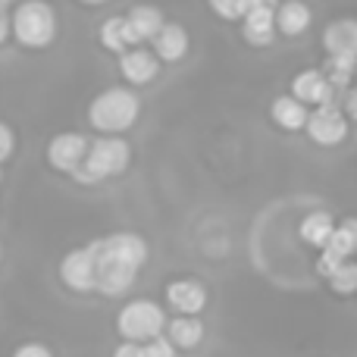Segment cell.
Here are the masks:
<instances>
[{
  "label": "cell",
  "mask_w": 357,
  "mask_h": 357,
  "mask_svg": "<svg viewBox=\"0 0 357 357\" xmlns=\"http://www.w3.org/2000/svg\"><path fill=\"white\" fill-rule=\"evenodd\" d=\"M60 279L73 291H98V257L94 248H75L60 260Z\"/></svg>",
  "instance_id": "cell-5"
},
{
  "label": "cell",
  "mask_w": 357,
  "mask_h": 357,
  "mask_svg": "<svg viewBox=\"0 0 357 357\" xmlns=\"http://www.w3.org/2000/svg\"><path fill=\"white\" fill-rule=\"evenodd\" d=\"M276 6L279 3H260L241 19V35H245L248 44L254 47H266L276 38Z\"/></svg>",
  "instance_id": "cell-11"
},
{
  "label": "cell",
  "mask_w": 357,
  "mask_h": 357,
  "mask_svg": "<svg viewBox=\"0 0 357 357\" xmlns=\"http://www.w3.org/2000/svg\"><path fill=\"white\" fill-rule=\"evenodd\" d=\"M210 10L222 19H245L254 6L260 3H276V0H207Z\"/></svg>",
  "instance_id": "cell-24"
},
{
  "label": "cell",
  "mask_w": 357,
  "mask_h": 357,
  "mask_svg": "<svg viewBox=\"0 0 357 357\" xmlns=\"http://www.w3.org/2000/svg\"><path fill=\"white\" fill-rule=\"evenodd\" d=\"M88 144L91 142L85 135H79V132H60L47 144V163L54 169H60V173L75 176L88 157Z\"/></svg>",
  "instance_id": "cell-6"
},
{
  "label": "cell",
  "mask_w": 357,
  "mask_h": 357,
  "mask_svg": "<svg viewBox=\"0 0 357 357\" xmlns=\"http://www.w3.org/2000/svg\"><path fill=\"white\" fill-rule=\"evenodd\" d=\"M100 44H104L107 50L123 56V54H129L132 47H138V38H135V31H132V25L126 16H110L104 25H100Z\"/></svg>",
  "instance_id": "cell-17"
},
{
  "label": "cell",
  "mask_w": 357,
  "mask_h": 357,
  "mask_svg": "<svg viewBox=\"0 0 357 357\" xmlns=\"http://www.w3.org/2000/svg\"><path fill=\"white\" fill-rule=\"evenodd\" d=\"M132 160V151L126 144V138L119 135H104V138H94L88 144V157L82 163V169L75 173L79 182H104V178H116L129 169Z\"/></svg>",
  "instance_id": "cell-2"
},
{
  "label": "cell",
  "mask_w": 357,
  "mask_h": 357,
  "mask_svg": "<svg viewBox=\"0 0 357 357\" xmlns=\"http://www.w3.org/2000/svg\"><path fill=\"white\" fill-rule=\"evenodd\" d=\"M329 285H333V291H339V295H354L357 291V264H342L339 270L329 276Z\"/></svg>",
  "instance_id": "cell-25"
},
{
  "label": "cell",
  "mask_w": 357,
  "mask_h": 357,
  "mask_svg": "<svg viewBox=\"0 0 357 357\" xmlns=\"http://www.w3.org/2000/svg\"><path fill=\"white\" fill-rule=\"evenodd\" d=\"M167 301L178 317H197L207 307V289L197 279H176L167 285Z\"/></svg>",
  "instance_id": "cell-12"
},
{
  "label": "cell",
  "mask_w": 357,
  "mask_h": 357,
  "mask_svg": "<svg viewBox=\"0 0 357 357\" xmlns=\"http://www.w3.org/2000/svg\"><path fill=\"white\" fill-rule=\"evenodd\" d=\"M113 357H144L142 345H135V342H123V345L113 351Z\"/></svg>",
  "instance_id": "cell-29"
},
{
  "label": "cell",
  "mask_w": 357,
  "mask_h": 357,
  "mask_svg": "<svg viewBox=\"0 0 357 357\" xmlns=\"http://www.w3.org/2000/svg\"><path fill=\"white\" fill-rule=\"evenodd\" d=\"M333 235H335V222H333V216H329L326 210H317V213L304 216L301 238L307 241V245H314V248H320V251H323V248L333 241Z\"/></svg>",
  "instance_id": "cell-21"
},
{
  "label": "cell",
  "mask_w": 357,
  "mask_h": 357,
  "mask_svg": "<svg viewBox=\"0 0 357 357\" xmlns=\"http://www.w3.org/2000/svg\"><path fill=\"white\" fill-rule=\"evenodd\" d=\"M94 248V241H91ZM94 257H98V291L100 295H126V291L135 285V276L138 270L129 264H119V260H107L98 254V248H94Z\"/></svg>",
  "instance_id": "cell-10"
},
{
  "label": "cell",
  "mask_w": 357,
  "mask_h": 357,
  "mask_svg": "<svg viewBox=\"0 0 357 357\" xmlns=\"http://www.w3.org/2000/svg\"><path fill=\"white\" fill-rule=\"evenodd\" d=\"M0 178H3V173H0Z\"/></svg>",
  "instance_id": "cell-34"
},
{
  "label": "cell",
  "mask_w": 357,
  "mask_h": 357,
  "mask_svg": "<svg viewBox=\"0 0 357 357\" xmlns=\"http://www.w3.org/2000/svg\"><path fill=\"white\" fill-rule=\"evenodd\" d=\"M116 329L126 342H135L144 345L151 339H160L163 329H167V314H163L160 304L148 301V298H138L129 301L116 317Z\"/></svg>",
  "instance_id": "cell-4"
},
{
  "label": "cell",
  "mask_w": 357,
  "mask_h": 357,
  "mask_svg": "<svg viewBox=\"0 0 357 357\" xmlns=\"http://www.w3.org/2000/svg\"><path fill=\"white\" fill-rule=\"evenodd\" d=\"M167 339L176 348H195L204 339V323L197 317H176L167 323Z\"/></svg>",
  "instance_id": "cell-22"
},
{
  "label": "cell",
  "mask_w": 357,
  "mask_h": 357,
  "mask_svg": "<svg viewBox=\"0 0 357 357\" xmlns=\"http://www.w3.org/2000/svg\"><path fill=\"white\" fill-rule=\"evenodd\" d=\"M345 110H348V116H351V119H357V88H351V91H348Z\"/></svg>",
  "instance_id": "cell-31"
},
{
  "label": "cell",
  "mask_w": 357,
  "mask_h": 357,
  "mask_svg": "<svg viewBox=\"0 0 357 357\" xmlns=\"http://www.w3.org/2000/svg\"><path fill=\"white\" fill-rule=\"evenodd\" d=\"M144 357H176V345L167 339V335H160V339H151L142 345Z\"/></svg>",
  "instance_id": "cell-26"
},
{
  "label": "cell",
  "mask_w": 357,
  "mask_h": 357,
  "mask_svg": "<svg viewBox=\"0 0 357 357\" xmlns=\"http://www.w3.org/2000/svg\"><path fill=\"white\" fill-rule=\"evenodd\" d=\"M119 73H123V79L129 85H148L160 73V60L148 47H132L129 54L119 56Z\"/></svg>",
  "instance_id": "cell-14"
},
{
  "label": "cell",
  "mask_w": 357,
  "mask_h": 357,
  "mask_svg": "<svg viewBox=\"0 0 357 357\" xmlns=\"http://www.w3.org/2000/svg\"><path fill=\"white\" fill-rule=\"evenodd\" d=\"M3 6H6V0H0V10H3Z\"/></svg>",
  "instance_id": "cell-33"
},
{
  "label": "cell",
  "mask_w": 357,
  "mask_h": 357,
  "mask_svg": "<svg viewBox=\"0 0 357 357\" xmlns=\"http://www.w3.org/2000/svg\"><path fill=\"white\" fill-rule=\"evenodd\" d=\"M126 19H129V25H132V31H135L138 44H142V41H154V38L160 35V29L167 25L163 13L157 10V6H148V3L132 6V10L126 13Z\"/></svg>",
  "instance_id": "cell-19"
},
{
  "label": "cell",
  "mask_w": 357,
  "mask_h": 357,
  "mask_svg": "<svg viewBox=\"0 0 357 357\" xmlns=\"http://www.w3.org/2000/svg\"><path fill=\"white\" fill-rule=\"evenodd\" d=\"M354 251H357V220H354V216H348L342 226H335L333 241L323 248L320 260H317V270H320V276L329 279L342 264H348V257H351Z\"/></svg>",
  "instance_id": "cell-8"
},
{
  "label": "cell",
  "mask_w": 357,
  "mask_h": 357,
  "mask_svg": "<svg viewBox=\"0 0 357 357\" xmlns=\"http://www.w3.org/2000/svg\"><path fill=\"white\" fill-rule=\"evenodd\" d=\"M307 135L314 138L317 144H323V148H333V144L345 142V135H348L345 113H342L335 104L317 107V110L310 113V119H307Z\"/></svg>",
  "instance_id": "cell-9"
},
{
  "label": "cell",
  "mask_w": 357,
  "mask_h": 357,
  "mask_svg": "<svg viewBox=\"0 0 357 357\" xmlns=\"http://www.w3.org/2000/svg\"><path fill=\"white\" fill-rule=\"evenodd\" d=\"M310 6L301 3V0H285V3L276 6V29L282 35L295 38V35H304L310 29Z\"/></svg>",
  "instance_id": "cell-18"
},
{
  "label": "cell",
  "mask_w": 357,
  "mask_h": 357,
  "mask_svg": "<svg viewBox=\"0 0 357 357\" xmlns=\"http://www.w3.org/2000/svg\"><path fill=\"white\" fill-rule=\"evenodd\" d=\"M307 107L301 104V100H295L291 94H285V98L273 100V123L279 126V129L285 132H298V129H307Z\"/></svg>",
  "instance_id": "cell-20"
},
{
  "label": "cell",
  "mask_w": 357,
  "mask_h": 357,
  "mask_svg": "<svg viewBox=\"0 0 357 357\" xmlns=\"http://www.w3.org/2000/svg\"><path fill=\"white\" fill-rule=\"evenodd\" d=\"M323 41H326L329 56H351V60H357V22L354 19L333 22L326 29V35H323Z\"/></svg>",
  "instance_id": "cell-16"
},
{
  "label": "cell",
  "mask_w": 357,
  "mask_h": 357,
  "mask_svg": "<svg viewBox=\"0 0 357 357\" xmlns=\"http://www.w3.org/2000/svg\"><path fill=\"white\" fill-rule=\"evenodd\" d=\"M13 357H54L47 345H41V342H29V345H19Z\"/></svg>",
  "instance_id": "cell-28"
},
{
  "label": "cell",
  "mask_w": 357,
  "mask_h": 357,
  "mask_svg": "<svg viewBox=\"0 0 357 357\" xmlns=\"http://www.w3.org/2000/svg\"><path fill=\"white\" fill-rule=\"evenodd\" d=\"M291 98L301 100L304 107H326L333 104L335 98V88L329 85L326 73H317V69H307V73L295 75V82H291Z\"/></svg>",
  "instance_id": "cell-13"
},
{
  "label": "cell",
  "mask_w": 357,
  "mask_h": 357,
  "mask_svg": "<svg viewBox=\"0 0 357 357\" xmlns=\"http://www.w3.org/2000/svg\"><path fill=\"white\" fill-rule=\"evenodd\" d=\"M326 79L329 85L335 88V91H342V88H348V82L354 79V69H357V60H351V56H329L326 60Z\"/></svg>",
  "instance_id": "cell-23"
},
{
  "label": "cell",
  "mask_w": 357,
  "mask_h": 357,
  "mask_svg": "<svg viewBox=\"0 0 357 357\" xmlns=\"http://www.w3.org/2000/svg\"><path fill=\"white\" fill-rule=\"evenodd\" d=\"M13 151H16V135H13V129L6 123H0V167L13 157Z\"/></svg>",
  "instance_id": "cell-27"
},
{
  "label": "cell",
  "mask_w": 357,
  "mask_h": 357,
  "mask_svg": "<svg viewBox=\"0 0 357 357\" xmlns=\"http://www.w3.org/2000/svg\"><path fill=\"white\" fill-rule=\"evenodd\" d=\"M138 113H142V100L132 88L113 85L107 91H100L98 98L88 107V123L94 126L104 135H123L132 126L138 123Z\"/></svg>",
  "instance_id": "cell-1"
},
{
  "label": "cell",
  "mask_w": 357,
  "mask_h": 357,
  "mask_svg": "<svg viewBox=\"0 0 357 357\" xmlns=\"http://www.w3.org/2000/svg\"><path fill=\"white\" fill-rule=\"evenodd\" d=\"M6 35H13V22L6 16V10H0V44L6 41Z\"/></svg>",
  "instance_id": "cell-30"
},
{
  "label": "cell",
  "mask_w": 357,
  "mask_h": 357,
  "mask_svg": "<svg viewBox=\"0 0 357 357\" xmlns=\"http://www.w3.org/2000/svg\"><path fill=\"white\" fill-rule=\"evenodd\" d=\"M82 3H88V6H100V3H107V0H82Z\"/></svg>",
  "instance_id": "cell-32"
},
{
  "label": "cell",
  "mask_w": 357,
  "mask_h": 357,
  "mask_svg": "<svg viewBox=\"0 0 357 357\" xmlns=\"http://www.w3.org/2000/svg\"><path fill=\"white\" fill-rule=\"evenodd\" d=\"M10 22H13V38L22 47L41 50L47 44H54V38H56V13L44 0H25V3H19L13 10Z\"/></svg>",
  "instance_id": "cell-3"
},
{
  "label": "cell",
  "mask_w": 357,
  "mask_h": 357,
  "mask_svg": "<svg viewBox=\"0 0 357 357\" xmlns=\"http://www.w3.org/2000/svg\"><path fill=\"white\" fill-rule=\"evenodd\" d=\"M100 257L107 260H119V264H129L135 270H142V264L148 260V241L135 232H113L104 235V238L94 241Z\"/></svg>",
  "instance_id": "cell-7"
},
{
  "label": "cell",
  "mask_w": 357,
  "mask_h": 357,
  "mask_svg": "<svg viewBox=\"0 0 357 357\" xmlns=\"http://www.w3.org/2000/svg\"><path fill=\"white\" fill-rule=\"evenodd\" d=\"M154 47V56L163 63H178L185 54H188V31L182 29L178 22H167L160 29V35L151 41Z\"/></svg>",
  "instance_id": "cell-15"
}]
</instances>
